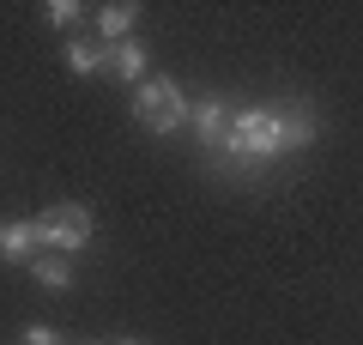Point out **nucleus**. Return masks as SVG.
Instances as JSON below:
<instances>
[{
    "label": "nucleus",
    "mask_w": 363,
    "mask_h": 345,
    "mask_svg": "<svg viewBox=\"0 0 363 345\" xmlns=\"http://www.w3.org/2000/svg\"><path fill=\"white\" fill-rule=\"evenodd\" d=\"M109 73H121V79H140V85H145V49H140V43H109Z\"/></svg>",
    "instance_id": "obj_8"
},
{
    "label": "nucleus",
    "mask_w": 363,
    "mask_h": 345,
    "mask_svg": "<svg viewBox=\"0 0 363 345\" xmlns=\"http://www.w3.org/2000/svg\"><path fill=\"white\" fill-rule=\"evenodd\" d=\"M188 115H194V128H200V140H206L212 152H218V146L230 140V121H236V115L224 109V97H206V103H194V109H188Z\"/></svg>",
    "instance_id": "obj_5"
},
{
    "label": "nucleus",
    "mask_w": 363,
    "mask_h": 345,
    "mask_svg": "<svg viewBox=\"0 0 363 345\" xmlns=\"http://www.w3.org/2000/svg\"><path fill=\"white\" fill-rule=\"evenodd\" d=\"M37 224H43V243L55 255H73V248L91 243V206H79V200H55Z\"/></svg>",
    "instance_id": "obj_3"
},
{
    "label": "nucleus",
    "mask_w": 363,
    "mask_h": 345,
    "mask_svg": "<svg viewBox=\"0 0 363 345\" xmlns=\"http://www.w3.org/2000/svg\"><path fill=\"white\" fill-rule=\"evenodd\" d=\"M133 115H140V128H145V133H176L182 121H188V97H182L176 79L145 73V85L133 91Z\"/></svg>",
    "instance_id": "obj_2"
},
{
    "label": "nucleus",
    "mask_w": 363,
    "mask_h": 345,
    "mask_svg": "<svg viewBox=\"0 0 363 345\" xmlns=\"http://www.w3.org/2000/svg\"><path fill=\"white\" fill-rule=\"evenodd\" d=\"M0 243H6V224H0Z\"/></svg>",
    "instance_id": "obj_13"
},
{
    "label": "nucleus",
    "mask_w": 363,
    "mask_h": 345,
    "mask_svg": "<svg viewBox=\"0 0 363 345\" xmlns=\"http://www.w3.org/2000/svg\"><path fill=\"white\" fill-rule=\"evenodd\" d=\"M30 273H37L43 291H67V285H73V273H67V255H37V261H30Z\"/></svg>",
    "instance_id": "obj_10"
},
{
    "label": "nucleus",
    "mask_w": 363,
    "mask_h": 345,
    "mask_svg": "<svg viewBox=\"0 0 363 345\" xmlns=\"http://www.w3.org/2000/svg\"><path fill=\"white\" fill-rule=\"evenodd\" d=\"M285 121H279V109H242L230 121V140L218 146V158H230V164H267V158H285Z\"/></svg>",
    "instance_id": "obj_1"
},
{
    "label": "nucleus",
    "mask_w": 363,
    "mask_h": 345,
    "mask_svg": "<svg viewBox=\"0 0 363 345\" xmlns=\"http://www.w3.org/2000/svg\"><path fill=\"white\" fill-rule=\"evenodd\" d=\"M279 121H285V146H291V152H303V146L315 140V109H309V103H291V109H279Z\"/></svg>",
    "instance_id": "obj_6"
},
{
    "label": "nucleus",
    "mask_w": 363,
    "mask_h": 345,
    "mask_svg": "<svg viewBox=\"0 0 363 345\" xmlns=\"http://www.w3.org/2000/svg\"><path fill=\"white\" fill-rule=\"evenodd\" d=\"M73 18H79L73 0H55V6H49V25H73Z\"/></svg>",
    "instance_id": "obj_11"
},
{
    "label": "nucleus",
    "mask_w": 363,
    "mask_h": 345,
    "mask_svg": "<svg viewBox=\"0 0 363 345\" xmlns=\"http://www.w3.org/2000/svg\"><path fill=\"white\" fill-rule=\"evenodd\" d=\"M121 345H140V339H121Z\"/></svg>",
    "instance_id": "obj_14"
},
{
    "label": "nucleus",
    "mask_w": 363,
    "mask_h": 345,
    "mask_svg": "<svg viewBox=\"0 0 363 345\" xmlns=\"http://www.w3.org/2000/svg\"><path fill=\"white\" fill-rule=\"evenodd\" d=\"M43 248H49V243H43V224H37V218H18V224H6V243H0V255H6V261H25V267H30Z\"/></svg>",
    "instance_id": "obj_4"
},
{
    "label": "nucleus",
    "mask_w": 363,
    "mask_h": 345,
    "mask_svg": "<svg viewBox=\"0 0 363 345\" xmlns=\"http://www.w3.org/2000/svg\"><path fill=\"white\" fill-rule=\"evenodd\" d=\"M25 345H61V339H55L49 327H30V333H25Z\"/></svg>",
    "instance_id": "obj_12"
},
{
    "label": "nucleus",
    "mask_w": 363,
    "mask_h": 345,
    "mask_svg": "<svg viewBox=\"0 0 363 345\" xmlns=\"http://www.w3.org/2000/svg\"><path fill=\"white\" fill-rule=\"evenodd\" d=\"M67 67H73V73H104L109 43H67Z\"/></svg>",
    "instance_id": "obj_9"
},
{
    "label": "nucleus",
    "mask_w": 363,
    "mask_h": 345,
    "mask_svg": "<svg viewBox=\"0 0 363 345\" xmlns=\"http://www.w3.org/2000/svg\"><path fill=\"white\" fill-rule=\"evenodd\" d=\"M133 18H140V13H133V6H121V0H116V6H97V37H104V43H128Z\"/></svg>",
    "instance_id": "obj_7"
}]
</instances>
